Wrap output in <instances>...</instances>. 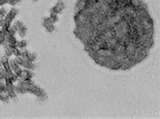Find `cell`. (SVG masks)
Returning <instances> with one entry per match:
<instances>
[{
    "mask_svg": "<svg viewBox=\"0 0 160 119\" xmlns=\"http://www.w3.org/2000/svg\"><path fill=\"white\" fill-rule=\"evenodd\" d=\"M27 45V41H21L20 42H17L16 44V47L19 49H25Z\"/></svg>",
    "mask_w": 160,
    "mask_h": 119,
    "instance_id": "ba28073f",
    "label": "cell"
},
{
    "mask_svg": "<svg viewBox=\"0 0 160 119\" xmlns=\"http://www.w3.org/2000/svg\"><path fill=\"white\" fill-rule=\"evenodd\" d=\"M0 6H1V0H0Z\"/></svg>",
    "mask_w": 160,
    "mask_h": 119,
    "instance_id": "7c38bea8",
    "label": "cell"
},
{
    "mask_svg": "<svg viewBox=\"0 0 160 119\" xmlns=\"http://www.w3.org/2000/svg\"><path fill=\"white\" fill-rule=\"evenodd\" d=\"M1 63H2V66H3L4 69L6 71V72L7 73H10L12 70L11 69V67H10V61L8 59V57L7 56H4L2 57V59L1 60Z\"/></svg>",
    "mask_w": 160,
    "mask_h": 119,
    "instance_id": "5b68a950",
    "label": "cell"
},
{
    "mask_svg": "<svg viewBox=\"0 0 160 119\" xmlns=\"http://www.w3.org/2000/svg\"><path fill=\"white\" fill-rule=\"evenodd\" d=\"M1 28H0V32H1Z\"/></svg>",
    "mask_w": 160,
    "mask_h": 119,
    "instance_id": "4fadbf2b",
    "label": "cell"
},
{
    "mask_svg": "<svg viewBox=\"0 0 160 119\" xmlns=\"http://www.w3.org/2000/svg\"><path fill=\"white\" fill-rule=\"evenodd\" d=\"M13 26H14L16 32H18V33L19 34L20 36L24 37L25 36L26 33H27V28L23 25V24L22 22L18 21V22H15L14 25Z\"/></svg>",
    "mask_w": 160,
    "mask_h": 119,
    "instance_id": "3957f363",
    "label": "cell"
},
{
    "mask_svg": "<svg viewBox=\"0 0 160 119\" xmlns=\"http://www.w3.org/2000/svg\"><path fill=\"white\" fill-rule=\"evenodd\" d=\"M16 14H17V10L14 8H12L8 13H7L6 16L4 18V22L11 24L13 20L15 18Z\"/></svg>",
    "mask_w": 160,
    "mask_h": 119,
    "instance_id": "277c9868",
    "label": "cell"
},
{
    "mask_svg": "<svg viewBox=\"0 0 160 119\" xmlns=\"http://www.w3.org/2000/svg\"><path fill=\"white\" fill-rule=\"evenodd\" d=\"M6 93L8 95L10 98H14L16 97V92L14 91V89L7 88Z\"/></svg>",
    "mask_w": 160,
    "mask_h": 119,
    "instance_id": "9c48e42d",
    "label": "cell"
},
{
    "mask_svg": "<svg viewBox=\"0 0 160 119\" xmlns=\"http://www.w3.org/2000/svg\"><path fill=\"white\" fill-rule=\"evenodd\" d=\"M74 20L89 55L111 69L134 67L153 44L151 19L138 0H78Z\"/></svg>",
    "mask_w": 160,
    "mask_h": 119,
    "instance_id": "6da1fadb",
    "label": "cell"
},
{
    "mask_svg": "<svg viewBox=\"0 0 160 119\" xmlns=\"http://www.w3.org/2000/svg\"><path fill=\"white\" fill-rule=\"evenodd\" d=\"M43 25L45 26V28L47 30L49 33H52L55 30V27L54 26V24H52L50 21H49L48 18H45L43 20Z\"/></svg>",
    "mask_w": 160,
    "mask_h": 119,
    "instance_id": "52a82bcc",
    "label": "cell"
},
{
    "mask_svg": "<svg viewBox=\"0 0 160 119\" xmlns=\"http://www.w3.org/2000/svg\"><path fill=\"white\" fill-rule=\"evenodd\" d=\"M7 14L6 10L4 8L0 9V19H4Z\"/></svg>",
    "mask_w": 160,
    "mask_h": 119,
    "instance_id": "8fae6325",
    "label": "cell"
},
{
    "mask_svg": "<svg viewBox=\"0 0 160 119\" xmlns=\"http://www.w3.org/2000/svg\"><path fill=\"white\" fill-rule=\"evenodd\" d=\"M64 9V3L62 1H59L54 7L50 10V16H57Z\"/></svg>",
    "mask_w": 160,
    "mask_h": 119,
    "instance_id": "7a4b0ae2",
    "label": "cell"
},
{
    "mask_svg": "<svg viewBox=\"0 0 160 119\" xmlns=\"http://www.w3.org/2000/svg\"><path fill=\"white\" fill-rule=\"evenodd\" d=\"M10 65L12 71H14L17 75L19 76L21 73V71H22V69H21V68L19 67V65H18L17 63L14 61V60L12 59L10 61Z\"/></svg>",
    "mask_w": 160,
    "mask_h": 119,
    "instance_id": "8992f818",
    "label": "cell"
},
{
    "mask_svg": "<svg viewBox=\"0 0 160 119\" xmlns=\"http://www.w3.org/2000/svg\"><path fill=\"white\" fill-rule=\"evenodd\" d=\"M34 1H36V0H34Z\"/></svg>",
    "mask_w": 160,
    "mask_h": 119,
    "instance_id": "5bb4252c",
    "label": "cell"
},
{
    "mask_svg": "<svg viewBox=\"0 0 160 119\" xmlns=\"http://www.w3.org/2000/svg\"><path fill=\"white\" fill-rule=\"evenodd\" d=\"M5 42V31L2 30L0 32V45L3 44Z\"/></svg>",
    "mask_w": 160,
    "mask_h": 119,
    "instance_id": "30bf717a",
    "label": "cell"
}]
</instances>
